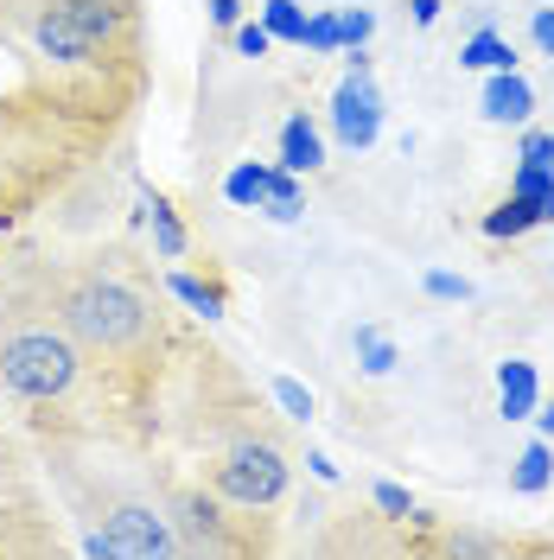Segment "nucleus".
Instances as JSON below:
<instances>
[{
	"label": "nucleus",
	"instance_id": "1",
	"mask_svg": "<svg viewBox=\"0 0 554 560\" xmlns=\"http://www.w3.org/2000/svg\"><path fill=\"white\" fill-rule=\"evenodd\" d=\"M51 313H58V325L77 338L83 357L115 363V370L140 363L147 345H153V300L140 293L135 280L103 275V268L70 275L65 287H58V300H51Z\"/></svg>",
	"mask_w": 554,
	"mask_h": 560
},
{
	"label": "nucleus",
	"instance_id": "2",
	"mask_svg": "<svg viewBox=\"0 0 554 560\" xmlns=\"http://www.w3.org/2000/svg\"><path fill=\"white\" fill-rule=\"evenodd\" d=\"M83 350L70 338L58 318H38V313H20L0 325V388L26 408H58L77 395L83 383Z\"/></svg>",
	"mask_w": 554,
	"mask_h": 560
},
{
	"label": "nucleus",
	"instance_id": "3",
	"mask_svg": "<svg viewBox=\"0 0 554 560\" xmlns=\"http://www.w3.org/2000/svg\"><path fill=\"white\" fill-rule=\"evenodd\" d=\"M287 478H293V458L275 433H236L223 453L210 458V490L230 503V510H275L287 497Z\"/></svg>",
	"mask_w": 554,
	"mask_h": 560
},
{
	"label": "nucleus",
	"instance_id": "4",
	"mask_svg": "<svg viewBox=\"0 0 554 560\" xmlns=\"http://www.w3.org/2000/svg\"><path fill=\"white\" fill-rule=\"evenodd\" d=\"M332 128H338L345 147H370L382 135V96H377V83H370L363 51L350 58V77L338 83V96H332Z\"/></svg>",
	"mask_w": 554,
	"mask_h": 560
},
{
	"label": "nucleus",
	"instance_id": "5",
	"mask_svg": "<svg viewBox=\"0 0 554 560\" xmlns=\"http://www.w3.org/2000/svg\"><path fill=\"white\" fill-rule=\"evenodd\" d=\"M529 115H535V90H529V77H517V70H490L485 121H510V128H522Z\"/></svg>",
	"mask_w": 554,
	"mask_h": 560
},
{
	"label": "nucleus",
	"instance_id": "6",
	"mask_svg": "<svg viewBox=\"0 0 554 560\" xmlns=\"http://www.w3.org/2000/svg\"><path fill=\"white\" fill-rule=\"evenodd\" d=\"M535 401H542L535 363H522V357L497 363V408H504V420H529V415H535Z\"/></svg>",
	"mask_w": 554,
	"mask_h": 560
},
{
	"label": "nucleus",
	"instance_id": "7",
	"mask_svg": "<svg viewBox=\"0 0 554 560\" xmlns=\"http://www.w3.org/2000/svg\"><path fill=\"white\" fill-rule=\"evenodd\" d=\"M280 166H287V173L325 166V140H319V128H312L307 115H287V121H280Z\"/></svg>",
	"mask_w": 554,
	"mask_h": 560
},
{
	"label": "nucleus",
	"instance_id": "8",
	"mask_svg": "<svg viewBox=\"0 0 554 560\" xmlns=\"http://www.w3.org/2000/svg\"><path fill=\"white\" fill-rule=\"evenodd\" d=\"M535 223H554V210H549V205H535V198H517V191H510V198H504V205L485 217V236H490V243H504V236H529Z\"/></svg>",
	"mask_w": 554,
	"mask_h": 560
},
{
	"label": "nucleus",
	"instance_id": "9",
	"mask_svg": "<svg viewBox=\"0 0 554 560\" xmlns=\"http://www.w3.org/2000/svg\"><path fill=\"white\" fill-rule=\"evenodd\" d=\"M459 65L485 70V77H490V70H517V51H510V38H504V33H490V26H485V33H472L465 45H459Z\"/></svg>",
	"mask_w": 554,
	"mask_h": 560
},
{
	"label": "nucleus",
	"instance_id": "10",
	"mask_svg": "<svg viewBox=\"0 0 554 560\" xmlns=\"http://www.w3.org/2000/svg\"><path fill=\"white\" fill-rule=\"evenodd\" d=\"M255 205H268V217H275V223H293V217H300V210H307V198H300V185H293V173H287V166H268V173H262V198H255Z\"/></svg>",
	"mask_w": 554,
	"mask_h": 560
},
{
	"label": "nucleus",
	"instance_id": "11",
	"mask_svg": "<svg viewBox=\"0 0 554 560\" xmlns=\"http://www.w3.org/2000/svg\"><path fill=\"white\" fill-rule=\"evenodd\" d=\"M549 478H554V446H549V440H535V446H522L517 471H510V485H517L522 497H535V490H549Z\"/></svg>",
	"mask_w": 554,
	"mask_h": 560
},
{
	"label": "nucleus",
	"instance_id": "12",
	"mask_svg": "<svg viewBox=\"0 0 554 560\" xmlns=\"http://www.w3.org/2000/svg\"><path fill=\"white\" fill-rule=\"evenodd\" d=\"M357 357H363L370 376H389V370H395V338L377 331V325H357Z\"/></svg>",
	"mask_w": 554,
	"mask_h": 560
},
{
	"label": "nucleus",
	"instance_id": "13",
	"mask_svg": "<svg viewBox=\"0 0 554 560\" xmlns=\"http://www.w3.org/2000/svg\"><path fill=\"white\" fill-rule=\"evenodd\" d=\"M262 26H268L275 38H293V45H300L307 13H300V0H268V7H262Z\"/></svg>",
	"mask_w": 554,
	"mask_h": 560
},
{
	"label": "nucleus",
	"instance_id": "14",
	"mask_svg": "<svg viewBox=\"0 0 554 560\" xmlns=\"http://www.w3.org/2000/svg\"><path fill=\"white\" fill-rule=\"evenodd\" d=\"M510 191H517V198H535V205H549V210H554V166H529V160H522L517 178H510Z\"/></svg>",
	"mask_w": 554,
	"mask_h": 560
},
{
	"label": "nucleus",
	"instance_id": "15",
	"mask_svg": "<svg viewBox=\"0 0 554 560\" xmlns=\"http://www.w3.org/2000/svg\"><path fill=\"white\" fill-rule=\"evenodd\" d=\"M153 243H160V255H166V261H178V255H185V230H178V217H173V205H166V198H153Z\"/></svg>",
	"mask_w": 554,
	"mask_h": 560
},
{
	"label": "nucleus",
	"instance_id": "16",
	"mask_svg": "<svg viewBox=\"0 0 554 560\" xmlns=\"http://www.w3.org/2000/svg\"><path fill=\"white\" fill-rule=\"evenodd\" d=\"M173 293L192 306V313H205V318L223 313V293H217V287H205V280H192V275H173Z\"/></svg>",
	"mask_w": 554,
	"mask_h": 560
},
{
	"label": "nucleus",
	"instance_id": "17",
	"mask_svg": "<svg viewBox=\"0 0 554 560\" xmlns=\"http://www.w3.org/2000/svg\"><path fill=\"white\" fill-rule=\"evenodd\" d=\"M300 45H312V51H345V38H338V13H312L307 33H300Z\"/></svg>",
	"mask_w": 554,
	"mask_h": 560
},
{
	"label": "nucleus",
	"instance_id": "18",
	"mask_svg": "<svg viewBox=\"0 0 554 560\" xmlns=\"http://www.w3.org/2000/svg\"><path fill=\"white\" fill-rule=\"evenodd\" d=\"M230 33H236V51H243V58H268V45H275V33L255 26V20H236Z\"/></svg>",
	"mask_w": 554,
	"mask_h": 560
},
{
	"label": "nucleus",
	"instance_id": "19",
	"mask_svg": "<svg viewBox=\"0 0 554 560\" xmlns=\"http://www.w3.org/2000/svg\"><path fill=\"white\" fill-rule=\"evenodd\" d=\"M377 33V20L363 13V7H350V13H338V38H345L350 51H363V38Z\"/></svg>",
	"mask_w": 554,
	"mask_h": 560
},
{
	"label": "nucleus",
	"instance_id": "20",
	"mask_svg": "<svg viewBox=\"0 0 554 560\" xmlns=\"http://www.w3.org/2000/svg\"><path fill=\"white\" fill-rule=\"evenodd\" d=\"M440 548L447 555H510V541H490V535H447Z\"/></svg>",
	"mask_w": 554,
	"mask_h": 560
},
{
	"label": "nucleus",
	"instance_id": "21",
	"mask_svg": "<svg viewBox=\"0 0 554 560\" xmlns=\"http://www.w3.org/2000/svg\"><path fill=\"white\" fill-rule=\"evenodd\" d=\"M275 401H280V408H287L293 420H307V415H312V395L293 383V376H275Z\"/></svg>",
	"mask_w": 554,
	"mask_h": 560
},
{
	"label": "nucleus",
	"instance_id": "22",
	"mask_svg": "<svg viewBox=\"0 0 554 560\" xmlns=\"http://www.w3.org/2000/svg\"><path fill=\"white\" fill-rule=\"evenodd\" d=\"M370 497H377V510H382V516H395V523H402V516H415V497H408L402 485H377Z\"/></svg>",
	"mask_w": 554,
	"mask_h": 560
},
{
	"label": "nucleus",
	"instance_id": "23",
	"mask_svg": "<svg viewBox=\"0 0 554 560\" xmlns=\"http://www.w3.org/2000/svg\"><path fill=\"white\" fill-rule=\"evenodd\" d=\"M427 293H434V300H472V280L465 275H440V268H434V275H427Z\"/></svg>",
	"mask_w": 554,
	"mask_h": 560
},
{
	"label": "nucleus",
	"instance_id": "24",
	"mask_svg": "<svg viewBox=\"0 0 554 560\" xmlns=\"http://www.w3.org/2000/svg\"><path fill=\"white\" fill-rule=\"evenodd\" d=\"M529 38H535L542 58H554V7H535V13H529Z\"/></svg>",
	"mask_w": 554,
	"mask_h": 560
},
{
	"label": "nucleus",
	"instance_id": "25",
	"mask_svg": "<svg viewBox=\"0 0 554 560\" xmlns=\"http://www.w3.org/2000/svg\"><path fill=\"white\" fill-rule=\"evenodd\" d=\"M522 160H529V166H554V135L529 128V135H522Z\"/></svg>",
	"mask_w": 554,
	"mask_h": 560
},
{
	"label": "nucleus",
	"instance_id": "26",
	"mask_svg": "<svg viewBox=\"0 0 554 560\" xmlns=\"http://www.w3.org/2000/svg\"><path fill=\"white\" fill-rule=\"evenodd\" d=\"M205 7H210V26H217V33H230V26L243 20V0H205Z\"/></svg>",
	"mask_w": 554,
	"mask_h": 560
},
{
	"label": "nucleus",
	"instance_id": "27",
	"mask_svg": "<svg viewBox=\"0 0 554 560\" xmlns=\"http://www.w3.org/2000/svg\"><path fill=\"white\" fill-rule=\"evenodd\" d=\"M408 13H415V26H434L440 20V0H408Z\"/></svg>",
	"mask_w": 554,
	"mask_h": 560
},
{
	"label": "nucleus",
	"instance_id": "28",
	"mask_svg": "<svg viewBox=\"0 0 554 560\" xmlns=\"http://www.w3.org/2000/svg\"><path fill=\"white\" fill-rule=\"evenodd\" d=\"M529 420H535V427H542V440H554V401H549V408H542V401H535V415H529Z\"/></svg>",
	"mask_w": 554,
	"mask_h": 560
}]
</instances>
